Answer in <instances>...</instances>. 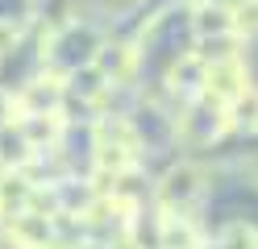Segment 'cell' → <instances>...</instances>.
Instances as JSON below:
<instances>
[{"mask_svg": "<svg viewBox=\"0 0 258 249\" xmlns=\"http://www.w3.org/2000/svg\"><path fill=\"white\" fill-rule=\"evenodd\" d=\"M225 129H229V108L217 104L213 96H196V100L187 104L183 121H179L183 141H191V145H208V141H217Z\"/></svg>", "mask_w": 258, "mask_h": 249, "instance_id": "6da1fadb", "label": "cell"}, {"mask_svg": "<svg viewBox=\"0 0 258 249\" xmlns=\"http://www.w3.org/2000/svg\"><path fill=\"white\" fill-rule=\"evenodd\" d=\"M200 195H204V175L196 166H187V162L171 166L163 175V183H158V204H163V212H191Z\"/></svg>", "mask_w": 258, "mask_h": 249, "instance_id": "7a4b0ae2", "label": "cell"}, {"mask_svg": "<svg viewBox=\"0 0 258 249\" xmlns=\"http://www.w3.org/2000/svg\"><path fill=\"white\" fill-rule=\"evenodd\" d=\"M104 42L96 38V33L88 25H71V29H62L54 33V42H50V62L58 66H71V71H79V66H88L96 58V50H100Z\"/></svg>", "mask_w": 258, "mask_h": 249, "instance_id": "3957f363", "label": "cell"}, {"mask_svg": "<svg viewBox=\"0 0 258 249\" xmlns=\"http://www.w3.org/2000/svg\"><path fill=\"white\" fill-rule=\"evenodd\" d=\"M250 92V75L241 58H221V62H208V83H204V96H213L217 104L233 108L241 96Z\"/></svg>", "mask_w": 258, "mask_h": 249, "instance_id": "277c9868", "label": "cell"}, {"mask_svg": "<svg viewBox=\"0 0 258 249\" xmlns=\"http://www.w3.org/2000/svg\"><path fill=\"white\" fill-rule=\"evenodd\" d=\"M62 96H67V88L58 83V75H38L34 83L21 88V96L13 100V104H17L21 116H38V112H58Z\"/></svg>", "mask_w": 258, "mask_h": 249, "instance_id": "5b68a950", "label": "cell"}, {"mask_svg": "<svg viewBox=\"0 0 258 249\" xmlns=\"http://www.w3.org/2000/svg\"><path fill=\"white\" fill-rule=\"evenodd\" d=\"M92 66L108 79V88H121V83H129V79H134L138 58H134V50H129V46H121V42H104L100 50H96Z\"/></svg>", "mask_w": 258, "mask_h": 249, "instance_id": "8992f818", "label": "cell"}, {"mask_svg": "<svg viewBox=\"0 0 258 249\" xmlns=\"http://www.w3.org/2000/svg\"><path fill=\"white\" fill-rule=\"evenodd\" d=\"M200 228L187 212H163L158 216V249H200Z\"/></svg>", "mask_w": 258, "mask_h": 249, "instance_id": "52a82bcc", "label": "cell"}, {"mask_svg": "<svg viewBox=\"0 0 258 249\" xmlns=\"http://www.w3.org/2000/svg\"><path fill=\"white\" fill-rule=\"evenodd\" d=\"M34 183H29L21 171H9V175H0V216L5 220H17L21 212L34 208Z\"/></svg>", "mask_w": 258, "mask_h": 249, "instance_id": "ba28073f", "label": "cell"}, {"mask_svg": "<svg viewBox=\"0 0 258 249\" xmlns=\"http://www.w3.org/2000/svg\"><path fill=\"white\" fill-rule=\"evenodd\" d=\"M171 92L175 96H183V100H196V96H204V83H208V62L200 58V54H183L179 62L171 66Z\"/></svg>", "mask_w": 258, "mask_h": 249, "instance_id": "9c48e42d", "label": "cell"}, {"mask_svg": "<svg viewBox=\"0 0 258 249\" xmlns=\"http://www.w3.org/2000/svg\"><path fill=\"white\" fill-rule=\"evenodd\" d=\"M13 237H17L21 249H50L54 245V216H42V212H21L13 220Z\"/></svg>", "mask_w": 258, "mask_h": 249, "instance_id": "30bf717a", "label": "cell"}, {"mask_svg": "<svg viewBox=\"0 0 258 249\" xmlns=\"http://www.w3.org/2000/svg\"><path fill=\"white\" fill-rule=\"evenodd\" d=\"M17 129L29 141V149H50L62 133V121H58V112H38V116H21Z\"/></svg>", "mask_w": 258, "mask_h": 249, "instance_id": "8fae6325", "label": "cell"}, {"mask_svg": "<svg viewBox=\"0 0 258 249\" xmlns=\"http://www.w3.org/2000/svg\"><path fill=\"white\" fill-rule=\"evenodd\" d=\"M196 38H225V33H237V17L233 9H221V5H200L196 9Z\"/></svg>", "mask_w": 258, "mask_h": 249, "instance_id": "7c38bea8", "label": "cell"}, {"mask_svg": "<svg viewBox=\"0 0 258 249\" xmlns=\"http://www.w3.org/2000/svg\"><path fill=\"white\" fill-rule=\"evenodd\" d=\"M96 137H100L104 145H121V149H142V141H138V129L129 125V121H121V116H112V121H100V129H96Z\"/></svg>", "mask_w": 258, "mask_h": 249, "instance_id": "4fadbf2b", "label": "cell"}, {"mask_svg": "<svg viewBox=\"0 0 258 249\" xmlns=\"http://www.w3.org/2000/svg\"><path fill=\"white\" fill-rule=\"evenodd\" d=\"M229 121H233L237 129H258V92H254V88L229 108Z\"/></svg>", "mask_w": 258, "mask_h": 249, "instance_id": "5bb4252c", "label": "cell"}, {"mask_svg": "<svg viewBox=\"0 0 258 249\" xmlns=\"http://www.w3.org/2000/svg\"><path fill=\"white\" fill-rule=\"evenodd\" d=\"M221 249H258V228L254 224H229L221 232Z\"/></svg>", "mask_w": 258, "mask_h": 249, "instance_id": "9a60e30c", "label": "cell"}, {"mask_svg": "<svg viewBox=\"0 0 258 249\" xmlns=\"http://www.w3.org/2000/svg\"><path fill=\"white\" fill-rule=\"evenodd\" d=\"M200 249H221V245H200Z\"/></svg>", "mask_w": 258, "mask_h": 249, "instance_id": "2e32d148", "label": "cell"}]
</instances>
